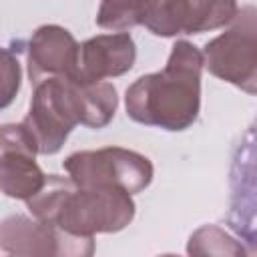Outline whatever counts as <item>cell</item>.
I'll return each instance as SVG.
<instances>
[{"label":"cell","instance_id":"16","mask_svg":"<svg viewBox=\"0 0 257 257\" xmlns=\"http://www.w3.org/2000/svg\"><path fill=\"white\" fill-rule=\"evenodd\" d=\"M247 257H257V243H251L247 247Z\"/></svg>","mask_w":257,"mask_h":257},{"label":"cell","instance_id":"14","mask_svg":"<svg viewBox=\"0 0 257 257\" xmlns=\"http://www.w3.org/2000/svg\"><path fill=\"white\" fill-rule=\"evenodd\" d=\"M145 2H102L98 6L96 24L112 32H126L135 26H143Z\"/></svg>","mask_w":257,"mask_h":257},{"label":"cell","instance_id":"10","mask_svg":"<svg viewBox=\"0 0 257 257\" xmlns=\"http://www.w3.org/2000/svg\"><path fill=\"white\" fill-rule=\"evenodd\" d=\"M80 62V44L58 24L36 28L28 40L26 64L30 84L36 86L46 78L76 76Z\"/></svg>","mask_w":257,"mask_h":257},{"label":"cell","instance_id":"15","mask_svg":"<svg viewBox=\"0 0 257 257\" xmlns=\"http://www.w3.org/2000/svg\"><path fill=\"white\" fill-rule=\"evenodd\" d=\"M20 88V64L10 48L2 50V106H8Z\"/></svg>","mask_w":257,"mask_h":257},{"label":"cell","instance_id":"3","mask_svg":"<svg viewBox=\"0 0 257 257\" xmlns=\"http://www.w3.org/2000/svg\"><path fill=\"white\" fill-rule=\"evenodd\" d=\"M205 68L257 96V6L243 4L237 8L229 28L211 38L203 48Z\"/></svg>","mask_w":257,"mask_h":257},{"label":"cell","instance_id":"18","mask_svg":"<svg viewBox=\"0 0 257 257\" xmlns=\"http://www.w3.org/2000/svg\"><path fill=\"white\" fill-rule=\"evenodd\" d=\"M6 257H8V255H6Z\"/></svg>","mask_w":257,"mask_h":257},{"label":"cell","instance_id":"5","mask_svg":"<svg viewBox=\"0 0 257 257\" xmlns=\"http://www.w3.org/2000/svg\"><path fill=\"white\" fill-rule=\"evenodd\" d=\"M62 167L78 187L118 189L128 195L145 191L155 175L145 155L122 147L76 151L62 161Z\"/></svg>","mask_w":257,"mask_h":257},{"label":"cell","instance_id":"4","mask_svg":"<svg viewBox=\"0 0 257 257\" xmlns=\"http://www.w3.org/2000/svg\"><path fill=\"white\" fill-rule=\"evenodd\" d=\"M22 124L34 139L38 155L58 153L72 128L82 124V108L74 76L46 78L36 84Z\"/></svg>","mask_w":257,"mask_h":257},{"label":"cell","instance_id":"17","mask_svg":"<svg viewBox=\"0 0 257 257\" xmlns=\"http://www.w3.org/2000/svg\"><path fill=\"white\" fill-rule=\"evenodd\" d=\"M157 257H181V255H175V253H163V255H157Z\"/></svg>","mask_w":257,"mask_h":257},{"label":"cell","instance_id":"8","mask_svg":"<svg viewBox=\"0 0 257 257\" xmlns=\"http://www.w3.org/2000/svg\"><path fill=\"white\" fill-rule=\"evenodd\" d=\"M36 143L22 122H8L0 128V183L10 199L28 201L44 185L46 177L36 163Z\"/></svg>","mask_w":257,"mask_h":257},{"label":"cell","instance_id":"12","mask_svg":"<svg viewBox=\"0 0 257 257\" xmlns=\"http://www.w3.org/2000/svg\"><path fill=\"white\" fill-rule=\"evenodd\" d=\"M80 108H82V124L88 128L106 126L116 112L118 96L116 88L106 80H86L82 76H74Z\"/></svg>","mask_w":257,"mask_h":257},{"label":"cell","instance_id":"9","mask_svg":"<svg viewBox=\"0 0 257 257\" xmlns=\"http://www.w3.org/2000/svg\"><path fill=\"white\" fill-rule=\"evenodd\" d=\"M229 225L251 243H257V118L245 133L231 171Z\"/></svg>","mask_w":257,"mask_h":257},{"label":"cell","instance_id":"13","mask_svg":"<svg viewBox=\"0 0 257 257\" xmlns=\"http://www.w3.org/2000/svg\"><path fill=\"white\" fill-rule=\"evenodd\" d=\"M189 257H247V247L219 225H201L187 241Z\"/></svg>","mask_w":257,"mask_h":257},{"label":"cell","instance_id":"1","mask_svg":"<svg viewBox=\"0 0 257 257\" xmlns=\"http://www.w3.org/2000/svg\"><path fill=\"white\" fill-rule=\"evenodd\" d=\"M203 50L177 40L163 70L139 76L124 92L126 114L141 124L165 131L189 128L201 108Z\"/></svg>","mask_w":257,"mask_h":257},{"label":"cell","instance_id":"2","mask_svg":"<svg viewBox=\"0 0 257 257\" xmlns=\"http://www.w3.org/2000/svg\"><path fill=\"white\" fill-rule=\"evenodd\" d=\"M26 209L34 219L82 237L122 231L137 211L133 195L124 191L78 187L60 175H48L42 189L26 201Z\"/></svg>","mask_w":257,"mask_h":257},{"label":"cell","instance_id":"7","mask_svg":"<svg viewBox=\"0 0 257 257\" xmlns=\"http://www.w3.org/2000/svg\"><path fill=\"white\" fill-rule=\"evenodd\" d=\"M239 4L235 2H195V0H161L145 2L143 26L155 36L199 34L231 24Z\"/></svg>","mask_w":257,"mask_h":257},{"label":"cell","instance_id":"6","mask_svg":"<svg viewBox=\"0 0 257 257\" xmlns=\"http://www.w3.org/2000/svg\"><path fill=\"white\" fill-rule=\"evenodd\" d=\"M0 247L8 257H92L94 237L72 235L26 215H8L0 225Z\"/></svg>","mask_w":257,"mask_h":257},{"label":"cell","instance_id":"11","mask_svg":"<svg viewBox=\"0 0 257 257\" xmlns=\"http://www.w3.org/2000/svg\"><path fill=\"white\" fill-rule=\"evenodd\" d=\"M137 60V44L128 32L96 34L80 44L78 76L104 80L126 74Z\"/></svg>","mask_w":257,"mask_h":257}]
</instances>
